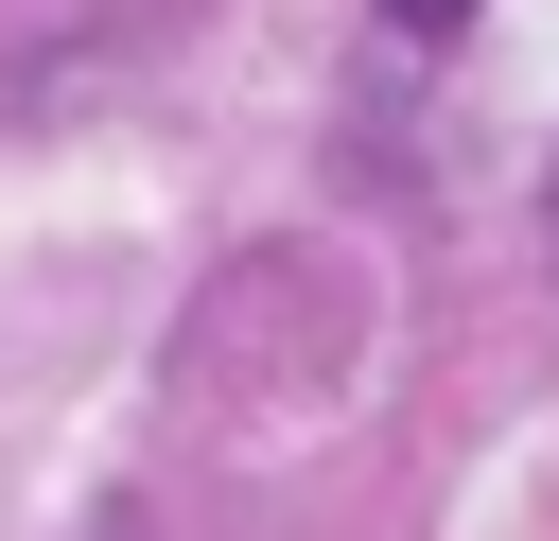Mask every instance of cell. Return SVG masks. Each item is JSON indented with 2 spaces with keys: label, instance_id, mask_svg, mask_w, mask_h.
Returning a JSON list of instances; mask_svg holds the SVG:
<instances>
[{
  "label": "cell",
  "instance_id": "1",
  "mask_svg": "<svg viewBox=\"0 0 559 541\" xmlns=\"http://www.w3.org/2000/svg\"><path fill=\"white\" fill-rule=\"evenodd\" d=\"M384 35H419V52H437V35H472V0H384Z\"/></svg>",
  "mask_w": 559,
  "mask_h": 541
},
{
  "label": "cell",
  "instance_id": "2",
  "mask_svg": "<svg viewBox=\"0 0 559 541\" xmlns=\"http://www.w3.org/2000/svg\"><path fill=\"white\" fill-rule=\"evenodd\" d=\"M542 227H559V192H542Z\"/></svg>",
  "mask_w": 559,
  "mask_h": 541
}]
</instances>
